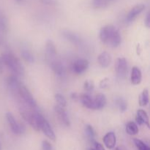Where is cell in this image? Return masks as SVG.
<instances>
[{
  "mask_svg": "<svg viewBox=\"0 0 150 150\" xmlns=\"http://www.w3.org/2000/svg\"><path fill=\"white\" fill-rule=\"evenodd\" d=\"M99 37L101 42L112 48H117L121 43L120 31L113 25H106L101 28Z\"/></svg>",
  "mask_w": 150,
  "mask_h": 150,
  "instance_id": "cell-1",
  "label": "cell"
},
{
  "mask_svg": "<svg viewBox=\"0 0 150 150\" xmlns=\"http://www.w3.org/2000/svg\"><path fill=\"white\" fill-rule=\"evenodd\" d=\"M1 57L4 66H6L13 75L18 77L24 76V67L17 57L11 53H4Z\"/></svg>",
  "mask_w": 150,
  "mask_h": 150,
  "instance_id": "cell-2",
  "label": "cell"
},
{
  "mask_svg": "<svg viewBox=\"0 0 150 150\" xmlns=\"http://www.w3.org/2000/svg\"><path fill=\"white\" fill-rule=\"evenodd\" d=\"M20 113L23 120L27 122L32 128L35 129L36 131L40 130V122L43 118L42 114H40L38 111H30L25 108H21Z\"/></svg>",
  "mask_w": 150,
  "mask_h": 150,
  "instance_id": "cell-3",
  "label": "cell"
},
{
  "mask_svg": "<svg viewBox=\"0 0 150 150\" xmlns=\"http://www.w3.org/2000/svg\"><path fill=\"white\" fill-rule=\"evenodd\" d=\"M18 94L20 95L21 98H22L25 103L30 107L32 109H35L37 108V103L36 100L34 98L33 95L30 92L27 87L26 86L21 83L20 86H19L18 89Z\"/></svg>",
  "mask_w": 150,
  "mask_h": 150,
  "instance_id": "cell-4",
  "label": "cell"
},
{
  "mask_svg": "<svg viewBox=\"0 0 150 150\" xmlns=\"http://www.w3.org/2000/svg\"><path fill=\"white\" fill-rule=\"evenodd\" d=\"M6 120H7V123H8L12 132L14 134L21 135L25 133V130H26L25 127L22 124L18 122L12 113L7 112L6 114Z\"/></svg>",
  "mask_w": 150,
  "mask_h": 150,
  "instance_id": "cell-5",
  "label": "cell"
},
{
  "mask_svg": "<svg viewBox=\"0 0 150 150\" xmlns=\"http://www.w3.org/2000/svg\"><path fill=\"white\" fill-rule=\"evenodd\" d=\"M127 70H128V64H127V59L124 57L117 59L115 65V71L117 78L120 79H125Z\"/></svg>",
  "mask_w": 150,
  "mask_h": 150,
  "instance_id": "cell-6",
  "label": "cell"
},
{
  "mask_svg": "<svg viewBox=\"0 0 150 150\" xmlns=\"http://www.w3.org/2000/svg\"><path fill=\"white\" fill-rule=\"evenodd\" d=\"M89 61L86 59H77L71 64V70L78 75L82 74L89 68Z\"/></svg>",
  "mask_w": 150,
  "mask_h": 150,
  "instance_id": "cell-7",
  "label": "cell"
},
{
  "mask_svg": "<svg viewBox=\"0 0 150 150\" xmlns=\"http://www.w3.org/2000/svg\"><path fill=\"white\" fill-rule=\"evenodd\" d=\"M62 37L64 39L67 40V41L71 42L72 44L75 45L76 46H83V39L78 34L70 30H63L62 32Z\"/></svg>",
  "mask_w": 150,
  "mask_h": 150,
  "instance_id": "cell-8",
  "label": "cell"
},
{
  "mask_svg": "<svg viewBox=\"0 0 150 150\" xmlns=\"http://www.w3.org/2000/svg\"><path fill=\"white\" fill-rule=\"evenodd\" d=\"M54 113H55L56 116L57 117L58 120L64 125V126L69 127L70 125V118L68 117V114H67L64 108L60 107L59 105H55L54 108Z\"/></svg>",
  "mask_w": 150,
  "mask_h": 150,
  "instance_id": "cell-9",
  "label": "cell"
},
{
  "mask_svg": "<svg viewBox=\"0 0 150 150\" xmlns=\"http://www.w3.org/2000/svg\"><path fill=\"white\" fill-rule=\"evenodd\" d=\"M145 5L143 4H138L133 7L126 16L125 21L127 23H132L135 19L144 10Z\"/></svg>",
  "mask_w": 150,
  "mask_h": 150,
  "instance_id": "cell-10",
  "label": "cell"
},
{
  "mask_svg": "<svg viewBox=\"0 0 150 150\" xmlns=\"http://www.w3.org/2000/svg\"><path fill=\"white\" fill-rule=\"evenodd\" d=\"M50 64V67L52 69L54 73L57 75L59 77H62L64 74H65V68L64 66L63 65L62 63L57 59V58L51 60L48 62Z\"/></svg>",
  "mask_w": 150,
  "mask_h": 150,
  "instance_id": "cell-11",
  "label": "cell"
},
{
  "mask_svg": "<svg viewBox=\"0 0 150 150\" xmlns=\"http://www.w3.org/2000/svg\"><path fill=\"white\" fill-rule=\"evenodd\" d=\"M40 130L43 132L44 134L47 136L49 139L52 141L56 140V135L54 133V130H53L52 127L50 125L48 122L45 120V118H42L40 122Z\"/></svg>",
  "mask_w": 150,
  "mask_h": 150,
  "instance_id": "cell-12",
  "label": "cell"
},
{
  "mask_svg": "<svg viewBox=\"0 0 150 150\" xmlns=\"http://www.w3.org/2000/svg\"><path fill=\"white\" fill-rule=\"evenodd\" d=\"M45 55H46L47 59L48 60V62L57 58V50L55 44L51 40H48L45 42Z\"/></svg>",
  "mask_w": 150,
  "mask_h": 150,
  "instance_id": "cell-13",
  "label": "cell"
},
{
  "mask_svg": "<svg viewBox=\"0 0 150 150\" xmlns=\"http://www.w3.org/2000/svg\"><path fill=\"white\" fill-rule=\"evenodd\" d=\"M136 124L139 125H145L147 126V127H149V120L148 114L144 110L139 109L136 112Z\"/></svg>",
  "mask_w": 150,
  "mask_h": 150,
  "instance_id": "cell-14",
  "label": "cell"
},
{
  "mask_svg": "<svg viewBox=\"0 0 150 150\" xmlns=\"http://www.w3.org/2000/svg\"><path fill=\"white\" fill-rule=\"evenodd\" d=\"M107 103L106 97L102 93L98 94L93 98V110H100L105 106Z\"/></svg>",
  "mask_w": 150,
  "mask_h": 150,
  "instance_id": "cell-15",
  "label": "cell"
},
{
  "mask_svg": "<svg viewBox=\"0 0 150 150\" xmlns=\"http://www.w3.org/2000/svg\"><path fill=\"white\" fill-rule=\"evenodd\" d=\"M98 61L100 65L103 68H107L111 64L112 59H111V56L109 53L107 51H103L98 56Z\"/></svg>",
  "mask_w": 150,
  "mask_h": 150,
  "instance_id": "cell-16",
  "label": "cell"
},
{
  "mask_svg": "<svg viewBox=\"0 0 150 150\" xmlns=\"http://www.w3.org/2000/svg\"><path fill=\"white\" fill-rule=\"evenodd\" d=\"M103 143L105 146L108 149H112L113 148L115 147L116 143H117V137L114 132H108L104 136Z\"/></svg>",
  "mask_w": 150,
  "mask_h": 150,
  "instance_id": "cell-17",
  "label": "cell"
},
{
  "mask_svg": "<svg viewBox=\"0 0 150 150\" xmlns=\"http://www.w3.org/2000/svg\"><path fill=\"white\" fill-rule=\"evenodd\" d=\"M130 81H131L132 84L133 85H139L142 83V73L138 67H133L132 68Z\"/></svg>",
  "mask_w": 150,
  "mask_h": 150,
  "instance_id": "cell-18",
  "label": "cell"
},
{
  "mask_svg": "<svg viewBox=\"0 0 150 150\" xmlns=\"http://www.w3.org/2000/svg\"><path fill=\"white\" fill-rule=\"evenodd\" d=\"M20 84L21 82L18 81V76H15V75L13 74L7 79V86L12 92H17L18 93V89Z\"/></svg>",
  "mask_w": 150,
  "mask_h": 150,
  "instance_id": "cell-19",
  "label": "cell"
},
{
  "mask_svg": "<svg viewBox=\"0 0 150 150\" xmlns=\"http://www.w3.org/2000/svg\"><path fill=\"white\" fill-rule=\"evenodd\" d=\"M79 100H80L82 105L86 108L93 110V98L87 93L83 94L79 96Z\"/></svg>",
  "mask_w": 150,
  "mask_h": 150,
  "instance_id": "cell-20",
  "label": "cell"
},
{
  "mask_svg": "<svg viewBox=\"0 0 150 150\" xmlns=\"http://www.w3.org/2000/svg\"><path fill=\"white\" fill-rule=\"evenodd\" d=\"M8 31V22L5 14L2 10H0V32L6 35Z\"/></svg>",
  "mask_w": 150,
  "mask_h": 150,
  "instance_id": "cell-21",
  "label": "cell"
},
{
  "mask_svg": "<svg viewBox=\"0 0 150 150\" xmlns=\"http://www.w3.org/2000/svg\"><path fill=\"white\" fill-rule=\"evenodd\" d=\"M126 132L127 134L130 135V136H134L139 133V127L136 122H129L127 125H126Z\"/></svg>",
  "mask_w": 150,
  "mask_h": 150,
  "instance_id": "cell-22",
  "label": "cell"
},
{
  "mask_svg": "<svg viewBox=\"0 0 150 150\" xmlns=\"http://www.w3.org/2000/svg\"><path fill=\"white\" fill-rule=\"evenodd\" d=\"M115 101V104L118 109L120 110V112L123 113L127 110V103L125 100L121 97H117L114 100Z\"/></svg>",
  "mask_w": 150,
  "mask_h": 150,
  "instance_id": "cell-23",
  "label": "cell"
},
{
  "mask_svg": "<svg viewBox=\"0 0 150 150\" xmlns=\"http://www.w3.org/2000/svg\"><path fill=\"white\" fill-rule=\"evenodd\" d=\"M85 133H86L88 140L91 143L93 144L95 142V136H96V134H95V131L92 125H86L85 126Z\"/></svg>",
  "mask_w": 150,
  "mask_h": 150,
  "instance_id": "cell-24",
  "label": "cell"
},
{
  "mask_svg": "<svg viewBox=\"0 0 150 150\" xmlns=\"http://www.w3.org/2000/svg\"><path fill=\"white\" fill-rule=\"evenodd\" d=\"M21 57L26 62L29 63V64H33L35 62V57L32 54V53L28 49H23L21 50Z\"/></svg>",
  "mask_w": 150,
  "mask_h": 150,
  "instance_id": "cell-25",
  "label": "cell"
},
{
  "mask_svg": "<svg viewBox=\"0 0 150 150\" xmlns=\"http://www.w3.org/2000/svg\"><path fill=\"white\" fill-rule=\"evenodd\" d=\"M149 91L147 89H144L139 97V105L141 106H146L149 103Z\"/></svg>",
  "mask_w": 150,
  "mask_h": 150,
  "instance_id": "cell-26",
  "label": "cell"
},
{
  "mask_svg": "<svg viewBox=\"0 0 150 150\" xmlns=\"http://www.w3.org/2000/svg\"><path fill=\"white\" fill-rule=\"evenodd\" d=\"M109 4L110 1L108 0H92V5L95 8H104Z\"/></svg>",
  "mask_w": 150,
  "mask_h": 150,
  "instance_id": "cell-27",
  "label": "cell"
},
{
  "mask_svg": "<svg viewBox=\"0 0 150 150\" xmlns=\"http://www.w3.org/2000/svg\"><path fill=\"white\" fill-rule=\"evenodd\" d=\"M54 99H55L56 102L58 104L57 105L60 107H62V108H64L67 105V101H66V99L64 98V97L62 95L59 93H57L55 95H54Z\"/></svg>",
  "mask_w": 150,
  "mask_h": 150,
  "instance_id": "cell-28",
  "label": "cell"
},
{
  "mask_svg": "<svg viewBox=\"0 0 150 150\" xmlns=\"http://www.w3.org/2000/svg\"><path fill=\"white\" fill-rule=\"evenodd\" d=\"M133 142L138 150H150L149 146L140 139H134Z\"/></svg>",
  "mask_w": 150,
  "mask_h": 150,
  "instance_id": "cell-29",
  "label": "cell"
},
{
  "mask_svg": "<svg viewBox=\"0 0 150 150\" xmlns=\"http://www.w3.org/2000/svg\"><path fill=\"white\" fill-rule=\"evenodd\" d=\"M83 89L86 92H92L95 89V83L92 81L86 80L83 83Z\"/></svg>",
  "mask_w": 150,
  "mask_h": 150,
  "instance_id": "cell-30",
  "label": "cell"
},
{
  "mask_svg": "<svg viewBox=\"0 0 150 150\" xmlns=\"http://www.w3.org/2000/svg\"><path fill=\"white\" fill-rule=\"evenodd\" d=\"M42 150H53V146L48 141L45 140L42 142Z\"/></svg>",
  "mask_w": 150,
  "mask_h": 150,
  "instance_id": "cell-31",
  "label": "cell"
},
{
  "mask_svg": "<svg viewBox=\"0 0 150 150\" xmlns=\"http://www.w3.org/2000/svg\"><path fill=\"white\" fill-rule=\"evenodd\" d=\"M93 146H94V148H95V149L96 150H105V149H104V146H103L101 144L98 143V142H97L96 141H95V142H94L93 144Z\"/></svg>",
  "mask_w": 150,
  "mask_h": 150,
  "instance_id": "cell-32",
  "label": "cell"
},
{
  "mask_svg": "<svg viewBox=\"0 0 150 150\" xmlns=\"http://www.w3.org/2000/svg\"><path fill=\"white\" fill-rule=\"evenodd\" d=\"M108 86V79H105L103 80H102L100 83V88L103 89V88L107 87Z\"/></svg>",
  "mask_w": 150,
  "mask_h": 150,
  "instance_id": "cell-33",
  "label": "cell"
},
{
  "mask_svg": "<svg viewBox=\"0 0 150 150\" xmlns=\"http://www.w3.org/2000/svg\"><path fill=\"white\" fill-rule=\"evenodd\" d=\"M144 24L145 26H146L147 28H149L150 26V15L149 13H148L146 14V18H145V20H144Z\"/></svg>",
  "mask_w": 150,
  "mask_h": 150,
  "instance_id": "cell-34",
  "label": "cell"
},
{
  "mask_svg": "<svg viewBox=\"0 0 150 150\" xmlns=\"http://www.w3.org/2000/svg\"><path fill=\"white\" fill-rule=\"evenodd\" d=\"M4 62H3L2 58H1V57L0 56V73H3V70H4Z\"/></svg>",
  "mask_w": 150,
  "mask_h": 150,
  "instance_id": "cell-35",
  "label": "cell"
},
{
  "mask_svg": "<svg viewBox=\"0 0 150 150\" xmlns=\"http://www.w3.org/2000/svg\"><path fill=\"white\" fill-rule=\"evenodd\" d=\"M71 98L73 100H79V96L78 95V94L73 92V93H72V95H71Z\"/></svg>",
  "mask_w": 150,
  "mask_h": 150,
  "instance_id": "cell-36",
  "label": "cell"
},
{
  "mask_svg": "<svg viewBox=\"0 0 150 150\" xmlns=\"http://www.w3.org/2000/svg\"><path fill=\"white\" fill-rule=\"evenodd\" d=\"M112 150H120V147H114V148H113Z\"/></svg>",
  "mask_w": 150,
  "mask_h": 150,
  "instance_id": "cell-37",
  "label": "cell"
},
{
  "mask_svg": "<svg viewBox=\"0 0 150 150\" xmlns=\"http://www.w3.org/2000/svg\"><path fill=\"white\" fill-rule=\"evenodd\" d=\"M22 1H23V0H16V1H17L18 3H20V2H21Z\"/></svg>",
  "mask_w": 150,
  "mask_h": 150,
  "instance_id": "cell-38",
  "label": "cell"
},
{
  "mask_svg": "<svg viewBox=\"0 0 150 150\" xmlns=\"http://www.w3.org/2000/svg\"><path fill=\"white\" fill-rule=\"evenodd\" d=\"M89 150H96V149H95L94 147H92V148H90V149H89Z\"/></svg>",
  "mask_w": 150,
  "mask_h": 150,
  "instance_id": "cell-39",
  "label": "cell"
},
{
  "mask_svg": "<svg viewBox=\"0 0 150 150\" xmlns=\"http://www.w3.org/2000/svg\"><path fill=\"white\" fill-rule=\"evenodd\" d=\"M108 1H110V3H111V2H112V1H115V0H108Z\"/></svg>",
  "mask_w": 150,
  "mask_h": 150,
  "instance_id": "cell-40",
  "label": "cell"
},
{
  "mask_svg": "<svg viewBox=\"0 0 150 150\" xmlns=\"http://www.w3.org/2000/svg\"><path fill=\"white\" fill-rule=\"evenodd\" d=\"M1 38H0V45H1Z\"/></svg>",
  "mask_w": 150,
  "mask_h": 150,
  "instance_id": "cell-41",
  "label": "cell"
},
{
  "mask_svg": "<svg viewBox=\"0 0 150 150\" xmlns=\"http://www.w3.org/2000/svg\"><path fill=\"white\" fill-rule=\"evenodd\" d=\"M0 150H1V144H0Z\"/></svg>",
  "mask_w": 150,
  "mask_h": 150,
  "instance_id": "cell-42",
  "label": "cell"
}]
</instances>
